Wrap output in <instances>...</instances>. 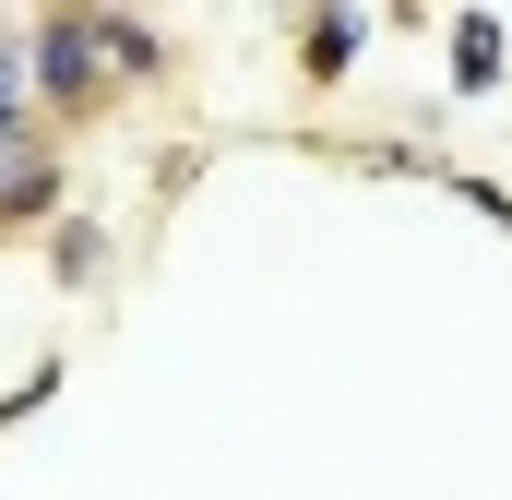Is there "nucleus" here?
<instances>
[{
  "label": "nucleus",
  "mask_w": 512,
  "mask_h": 500,
  "mask_svg": "<svg viewBox=\"0 0 512 500\" xmlns=\"http://www.w3.org/2000/svg\"><path fill=\"white\" fill-rule=\"evenodd\" d=\"M24 48H36V60H24V108H36L48 131L96 120V108L120 96V72H108V48H96V24H84V12H36V24H24Z\"/></svg>",
  "instance_id": "obj_1"
},
{
  "label": "nucleus",
  "mask_w": 512,
  "mask_h": 500,
  "mask_svg": "<svg viewBox=\"0 0 512 500\" xmlns=\"http://www.w3.org/2000/svg\"><path fill=\"white\" fill-rule=\"evenodd\" d=\"M501 36H512L501 12H453V48H441V60H453V84H465V96H489V84H501V60H512Z\"/></svg>",
  "instance_id": "obj_5"
},
{
  "label": "nucleus",
  "mask_w": 512,
  "mask_h": 500,
  "mask_svg": "<svg viewBox=\"0 0 512 500\" xmlns=\"http://www.w3.org/2000/svg\"><path fill=\"white\" fill-rule=\"evenodd\" d=\"M48 262H60V286H84V274L108 262V239H96V227H60V239H48Z\"/></svg>",
  "instance_id": "obj_6"
},
{
  "label": "nucleus",
  "mask_w": 512,
  "mask_h": 500,
  "mask_svg": "<svg viewBox=\"0 0 512 500\" xmlns=\"http://www.w3.org/2000/svg\"><path fill=\"white\" fill-rule=\"evenodd\" d=\"M84 24H96V48H108V72H120V84H155V72L179 60L155 12H84Z\"/></svg>",
  "instance_id": "obj_4"
},
{
  "label": "nucleus",
  "mask_w": 512,
  "mask_h": 500,
  "mask_svg": "<svg viewBox=\"0 0 512 500\" xmlns=\"http://www.w3.org/2000/svg\"><path fill=\"white\" fill-rule=\"evenodd\" d=\"M12 131H36V108H24V96L0 84V143H12Z\"/></svg>",
  "instance_id": "obj_7"
},
{
  "label": "nucleus",
  "mask_w": 512,
  "mask_h": 500,
  "mask_svg": "<svg viewBox=\"0 0 512 500\" xmlns=\"http://www.w3.org/2000/svg\"><path fill=\"white\" fill-rule=\"evenodd\" d=\"M358 48H370V12H346V0H334V12H298V72H310V84H346Z\"/></svg>",
  "instance_id": "obj_3"
},
{
  "label": "nucleus",
  "mask_w": 512,
  "mask_h": 500,
  "mask_svg": "<svg viewBox=\"0 0 512 500\" xmlns=\"http://www.w3.org/2000/svg\"><path fill=\"white\" fill-rule=\"evenodd\" d=\"M60 131L36 120V131H12L0 143V239H24V227H60Z\"/></svg>",
  "instance_id": "obj_2"
}]
</instances>
